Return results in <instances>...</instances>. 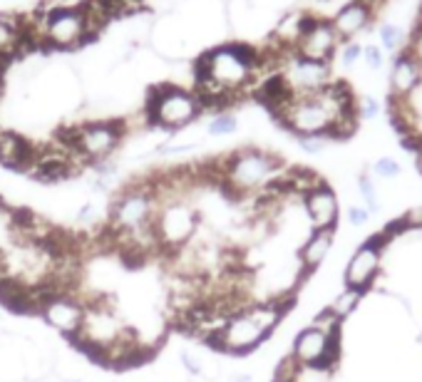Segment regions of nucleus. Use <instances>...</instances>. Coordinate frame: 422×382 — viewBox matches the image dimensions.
I'll return each mask as SVG.
<instances>
[{
  "instance_id": "obj_25",
  "label": "nucleus",
  "mask_w": 422,
  "mask_h": 382,
  "mask_svg": "<svg viewBox=\"0 0 422 382\" xmlns=\"http://www.w3.org/2000/svg\"><path fill=\"white\" fill-rule=\"evenodd\" d=\"M400 229H422V206H415V209H407L405 214L397 219Z\"/></svg>"
},
{
  "instance_id": "obj_32",
  "label": "nucleus",
  "mask_w": 422,
  "mask_h": 382,
  "mask_svg": "<svg viewBox=\"0 0 422 382\" xmlns=\"http://www.w3.org/2000/svg\"><path fill=\"white\" fill-rule=\"evenodd\" d=\"M77 221H79V224H92V221H95V206H92V204L79 206V211H77Z\"/></svg>"
},
{
  "instance_id": "obj_29",
  "label": "nucleus",
  "mask_w": 422,
  "mask_h": 382,
  "mask_svg": "<svg viewBox=\"0 0 422 382\" xmlns=\"http://www.w3.org/2000/svg\"><path fill=\"white\" fill-rule=\"evenodd\" d=\"M348 219L353 226H363L370 221V211L363 209V206H353V209H348Z\"/></svg>"
},
{
  "instance_id": "obj_17",
  "label": "nucleus",
  "mask_w": 422,
  "mask_h": 382,
  "mask_svg": "<svg viewBox=\"0 0 422 382\" xmlns=\"http://www.w3.org/2000/svg\"><path fill=\"white\" fill-rule=\"evenodd\" d=\"M25 372H27V360L20 352V348L15 343L0 345V380L18 382L25 377Z\"/></svg>"
},
{
  "instance_id": "obj_20",
  "label": "nucleus",
  "mask_w": 422,
  "mask_h": 382,
  "mask_svg": "<svg viewBox=\"0 0 422 382\" xmlns=\"http://www.w3.org/2000/svg\"><path fill=\"white\" fill-rule=\"evenodd\" d=\"M206 129H209L211 136H226V134H234V132L238 129V122L234 115H217L209 122Z\"/></svg>"
},
{
  "instance_id": "obj_16",
  "label": "nucleus",
  "mask_w": 422,
  "mask_h": 382,
  "mask_svg": "<svg viewBox=\"0 0 422 382\" xmlns=\"http://www.w3.org/2000/svg\"><path fill=\"white\" fill-rule=\"evenodd\" d=\"M368 18H370V11L363 6V3L355 0V3H350L348 8H343V11L333 18V30H335L338 35L350 37L358 30H363L365 23H368Z\"/></svg>"
},
{
  "instance_id": "obj_19",
  "label": "nucleus",
  "mask_w": 422,
  "mask_h": 382,
  "mask_svg": "<svg viewBox=\"0 0 422 382\" xmlns=\"http://www.w3.org/2000/svg\"><path fill=\"white\" fill-rule=\"evenodd\" d=\"M363 291H355V288H343L340 293L335 295V300H333L331 305H328V310H331L333 315H335L340 323L343 320H348L350 315L355 313V308L360 305V300H363Z\"/></svg>"
},
{
  "instance_id": "obj_22",
  "label": "nucleus",
  "mask_w": 422,
  "mask_h": 382,
  "mask_svg": "<svg viewBox=\"0 0 422 382\" xmlns=\"http://www.w3.org/2000/svg\"><path fill=\"white\" fill-rule=\"evenodd\" d=\"M360 196L365 199V209H368L370 214H375L380 201H378V191H375L373 182H370L368 177H360Z\"/></svg>"
},
{
  "instance_id": "obj_12",
  "label": "nucleus",
  "mask_w": 422,
  "mask_h": 382,
  "mask_svg": "<svg viewBox=\"0 0 422 382\" xmlns=\"http://www.w3.org/2000/svg\"><path fill=\"white\" fill-rule=\"evenodd\" d=\"M338 45V32L333 30V23L318 20L308 32H303L301 40L295 42L298 55L306 60H316V63H328Z\"/></svg>"
},
{
  "instance_id": "obj_15",
  "label": "nucleus",
  "mask_w": 422,
  "mask_h": 382,
  "mask_svg": "<svg viewBox=\"0 0 422 382\" xmlns=\"http://www.w3.org/2000/svg\"><path fill=\"white\" fill-rule=\"evenodd\" d=\"M35 162V149L13 132H0V164L8 169H27Z\"/></svg>"
},
{
  "instance_id": "obj_27",
  "label": "nucleus",
  "mask_w": 422,
  "mask_h": 382,
  "mask_svg": "<svg viewBox=\"0 0 422 382\" xmlns=\"http://www.w3.org/2000/svg\"><path fill=\"white\" fill-rule=\"evenodd\" d=\"M326 141H328V136H323V134H316V136H298V144H301L306 152H311V154H318L321 152L323 147H326Z\"/></svg>"
},
{
  "instance_id": "obj_7",
  "label": "nucleus",
  "mask_w": 422,
  "mask_h": 382,
  "mask_svg": "<svg viewBox=\"0 0 422 382\" xmlns=\"http://www.w3.org/2000/svg\"><path fill=\"white\" fill-rule=\"evenodd\" d=\"M390 231H383V234L373 236L370 241L360 243L355 248V253L350 256V261L345 263L343 281L345 288H355L368 293V288L375 283V278L380 276V268H383V246L385 241H390Z\"/></svg>"
},
{
  "instance_id": "obj_35",
  "label": "nucleus",
  "mask_w": 422,
  "mask_h": 382,
  "mask_svg": "<svg viewBox=\"0 0 422 382\" xmlns=\"http://www.w3.org/2000/svg\"><path fill=\"white\" fill-rule=\"evenodd\" d=\"M186 382H204V380H201V377H189Z\"/></svg>"
},
{
  "instance_id": "obj_2",
  "label": "nucleus",
  "mask_w": 422,
  "mask_h": 382,
  "mask_svg": "<svg viewBox=\"0 0 422 382\" xmlns=\"http://www.w3.org/2000/svg\"><path fill=\"white\" fill-rule=\"evenodd\" d=\"M222 186L234 196L269 194L286 177L281 159L264 149H241L226 157L219 169Z\"/></svg>"
},
{
  "instance_id": "obj_33",
  "label": "nucleus",
  "mask_w": 422,
  "mask_h": 382,
  "mask_svg": "<svg viewBox=\"0 0 422 382\" xmlns=\"http://www.w3.org/2000/svg\"><path fill=\"white\" fill-rule=\"evenodd\" d=\"M229 382H253V377L248 375V372H236V375H231Z\"/></svg>"
},
{
  "instance_id": "obj_8",
  "label": "nucleus",
  "mask_w": 422,
  "mask_h": 382,
  "mask_svg": "<svg viewBox=\"0 0 422 382\" xmlns=\"http://www.w3.org/2000/svg\"><path fill=\"white\" fill-rule=\"evenodd\" d=\"M90 37V27L79 6H60L42 15V40L53 47H75Z\"/></svg>"
},
{
  "instance_id": "obj_10",
  "label": "nucleus",
  "mask_w": 422,
  "mask_h": 382,
  "mask_svg": "<svg viewBox=\"0 0 422 382\" xmlns=\"http://www.w3.org/2000/svg\"><path fill=\"white\" fill-rule=\"evenodd\" d=\"M340 352V343L338 336H328L323 330L316 328H303L293 340V360L301 367H313V370H326L328 365H333Z\"/></svg>"
},
{
  "instance_id": "obj_6",
  "label": "nucleus",
  "mask_w": 422,
  "mask_h": 382,
  "mask_svg": "<svg viewBox=\"0 0 422 382\" xmlns=\"http://www.w3.org/2000/svg\"><path fill=\"white\" fill-rule=\"evenodd\" d=\"M122 134H124L122 122H115V120L87 122V125L77 127V129L68 136L70 152L87 159V162H105V159H110V154L120 147Z\"/></svg>"
},
{
  "instance_id": "obj_11",
  "label": "nucleus",
  "mask_w": 422,
  "mask_h": 382,
  "mask_svg": "<svg viewBox=\"0 0 422 382\" xmlns=\"http://www.w3.org/2000/svg\"><path fill=\"white\" fill-rule=\"evenodd\" d=\"M303 209L313 229H335L340 209H338V196L326 182L316 184L311 191L303 194Z\"/></svg>"
},
{
  "instance_id": "obj_23",
  "label": "nucleus",
  "mask_w": 422,
  "mask_h": 382,
  "mask_svg": "<svg viewBox=\"0 0 422 382\" xmlns=\"http://www.w3.org/2000/svg\"><path fill=\"white\" fill-rule=\"evenodd\" d=\"M179 362H181V367L189 372V377H204V362H201L194 352L181 350L179 352Z\"/></svg>"
},
{
  "instance_id": "obj_36",
  "label": "nucleus",
  "mask_w": 422,
  "mask_h": 382,
  "mask_svg": "<svg viewBox=\"0 0 422 382\" xmlns=\"http://www.w3.org/2000/svg\"><path fill=\"white\" fill-rule=\"evenodd\" d=\"M274 382H293V380H274Z\"/></svg>"
},
{
  "instance_id": "obj_37",
  "label": "nucleus",
  "mask_w": 422,
  "mask_h": 382,
  "mask_svg": "<svg viewBox=\"0 0 422 382\" xmlns=\"http://www.w3.org/2000/svg\"><path fill=\"white\" fill-rule=\"evenodd\" d=\"M68 382H82V380H68Z\"/></svg>"
},
{
  "instance_id": "obj_31",
  "label": "nucleus",
  "mask_w": 422,
  "mask_h": 382,
  "mask_svg": "<svg viewBox=\"0 0 422 382\" xmlns=\"http://www.w3.org/2000/svg\"><path fill=\"white\" fill-rule=\"evenodd\" d=\"M360 53H363V47H360L358 42H350V45L343 50V63H345V65H353L355 60L360 58Z\"/></svg>"
},
{
  "instance_id": "obj_24",
  "label": "nucleus",
  "mask_w": 422,
  "mask_h": 382,
  "mask_svg": "<svg viewBox=\"0 0 422 382\" xmlns=\"http://www.w3.org/2000/svg\"><path fill=\"white\" fill-rule=\"evenodd\" d=\"M375 174L383 179H395V177H400V164L390 157H383L375 162Z\"/></svg>"
},
{
  "instance_id": "obj_26",
  "label": "nucleus",
  "mask_w": 422,
  "mask_h": 382,
  "mask_svg": "<svg viewBox=\"0 0 422 382\" xmlns=\"http://www.w3.org/2000/svg\"><path fill=\"white\" fill-rule=\"evenodd\" d=\"M380 40H383V45H385L388 50H395V47L400 45V30H397L395 25H383L380 27Z\"/></svg>"
},
{
  "instance_id": "obj_18",
  "label": "nucleus",
  "mask_w": 422,
  "mask_h": 382,
  "mask_svg": "<svg viewBox=\"0 0 422 382\" xmlns=\"http://www.w3.org/2000/svg\"><path fill=\"white\" fill-rule=\"evenodd\" d=\"M23 27L15 20H8V18H0V63L11 60L13 55L20 50L23 45Z\"/></svg>"
},
{
  "instance_id": "obj_34",
  "label": "nucleus",
  "mask_w": 422,
  "mask_h": 382,
  "mask_svg": "<svg viewBox=\"0 0 422 382\" xmlns=\"http://www.w3.org/2000/svg\"><path fill=\"white\" fill-rule=\"evenodd\" d=\"M417 169H420V174H422V147L417 149Z\"/></svg>"
},
{
  "instance_id": "obj_30",
  "label": "nucleus",
  "mask_w": 422,
  "mask_h": 382,
  "mask_svg": "<svg viewBox=\"0 0 422 382\" xmlns=\"http://www.w3.org/2000/svg\"><path fill=\"white\" fill-rule=\"evenodd\" d=\"M365 60H368V65L373 70H380L383 68V55H380V50L375 45H368L365 47Z\"/></svg>"
},
{
  "instance_id": "obj_3",
  "label": "nucleus",
  "mask_w": 422,
  "mask_h": 382,
  "mask_svg": "<svg viewBox=\"0 0 422 382\" xmlns=\"http://www.w3.org/2000/svg\"><path fill=\"white\" fill-rule=\"evenodd\" d=\"M159 209L157 191L149 186H129L115 199L110 209V229L122 241L132 243L139 251L159 248L154 238V216Z\"/></svg>"
},
{
  "instance_id": "obj_13",
  "label": "nucleus",
  "mask_w": 422,
  "mask_h": 382,
  "mask_svg": "<svg viewBox=\"0 0 422 382\" xmlns=\"http://www.w3.org/2000/svg\"><path fill=\"white\" fill-rule=\"evenodd\" d=\"M422 82V65L420 58L415 55V50L410 53H402L400 58L395 60L392 65V72H390V87L395 97H407L417 89V84Z\"/></svg>"
},
{
  "instance_id": "obj_28",
  "label": "nucleus",
  "mask_w": 422,
  "mask_h": 382,
  "mask_svg": "<svg viewBox=\"0 0 422 382\" xmlns=\"http://www.w3.org/2000/svg\"><path fill=\"white\" fill-rule=\"evenodd\" d=\"M355 110H358V117H368V120H373V117H378L380 105L373 100V97H365V100H360V105H355Z\"/></svg>"
},
{
  "instance_id": "obj_9",
  "label": "nucleus",
  "mask_w": 422,
  "mask_h": 382,
  "mask_svg": "<svg viewBox=\"0 0 422 382\" xmlns=\"http://www.w3.org/2000/svg\"><path fill=\"white\" fill-rule=\"evenodd\" d=\"M37 310H40L42 320H45L50 328H55L58 333H63V336L75 340V336L79 333V325H82L87 303L75 298L68 291H48V293L40 298Z\"/></svg>"
},
{
  "instance_id": "obj_4",
  "label": "nucleus",
  "mask_w": 422,
  "mask_h": 382,
  "mask_svg": "<svg viewBox=\"0 0 422 382\" xmlns=\"http://www.w3.org/2000/svg\"><path fill=\"white\" fill-rule=\"evenodd\" d=\"M201 100L194 92L177 84H162L152 92L147 102V115L149 122L162 129L177 132L189 127L196 117L201 115Z\"/></svg>"
},
{
  "instance_id": "obj_21",
  "label": "nucleus",
  "mask_w": 422,
  "mask_h": 382,
  "mask_svg": "<svg viewBox=\"0 0 422 382\" xmlns=\"http://www.w3.org/2000/svg\"><path fill=\"white\" fill-rule=\"evenodd\" d=\"M308 325L316 328V330H323V333H328V336H340V320H338L328 308H323Z\"/></svg>"
},
{
  "instance_id": "obj_14",
  "label": "nucleus",
  "mask_w": 422,
  "mask_h": 382,
  "mask_svg": "<svg viewBox=\"0 0 422 382\" xmlns=\"http://www.w3.org/2000/svg\"><path fill=\"white\" fill-rule=\"evenodd\" d=\"M333 234L335 229H313L308 234V238L298 248V263L306 273L316 271L323 261L328 258V253L333 251Z\"/></svg>"
},
{
  "instance_id": "obj_5",
  "label": "nucleus",
  "mask_w": 422,
  "mask_h": 382,
  "mask_svg": "<svg viewBox=\"0 0 422 382\" xmlns=\"http://www.w3.org/2000/svg\"><path fill=\"white\" fill-rule=\"evenodd\" d=\"M199 229V214L191 209L186 201H179V196L159 204L157 216H154V238L157 246L179 251L189 243V238Z\"/></svg>"
},
{
  "instance_id": "obj_1",
  "label": "nucleus",
  "mask_w": 422,
  "mask_h": 382,
  "mask_svg": "<svg viewBox=\"0 0 422 382\" xmlns=\"http://www.w3.org/2000/svg\"><path fill=\"white\" fill-rule=\"evenodd\" d=\"M286 315V300H261L246 308H236L229 313L211 343L229 355H248L259 345H264Z\"/></svg>"
}]
</instances>
